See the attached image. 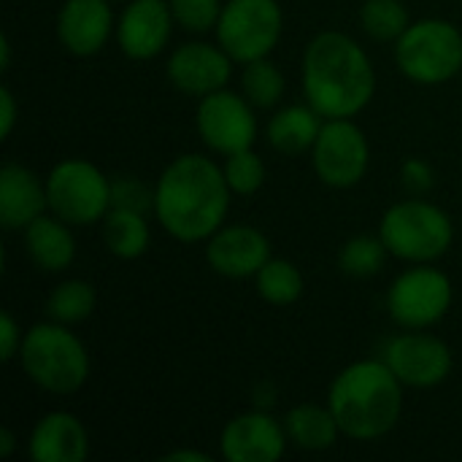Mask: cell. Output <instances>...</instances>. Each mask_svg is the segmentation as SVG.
Wrapping results in <instances>:
<instances>
[{"label": "cell", "mask_w": 462, "mask_h": 462, "mask_svg": "<svg viewBox=\"0 0 462 462\" xmlns=\"http://www.w3.org/2000/svg\"><path fill=\"white\" fill-rule=\"evenodd\" d=\"M230 184L225 171L203 154H181L165 165L154 184L152 211L160 227L181 241H208L230 211Z\"/></svg>", "instance_id": "6da1fadb"}, {"label": "cell", "mask_w": 462, "mask_h": 462, "mask_svg": "<svg viewBox=\"0 0 462 462\" xmlns=\"http://www.w3.org/2000/svg\"><path fill=\"white\" fill-rule=\"evenodd\" d=\"M303 92L325 119L357 116L376 92L368 51L341 30L314 35L303 54Z\"/></svg>", "instance_id": "7a4b0ae2"}, {"label": "cell", "mask_w": 462, "mask_h": 462, "mask_svg": "<svg viewBox=\"0 0 462 462\" xmlns=\"http://www.w3.org/2000/svg\"><path fill=\"white\" fill-rule=\"evenodd\" d=\"M328 406L346 439L376 441L401 420L403 384L384 360H357L333 379Z\"/></svg>", "instance_id": "3957f363"}, {"label": "cell", "mask_w": 462, "mask_h": 462, "mask_svg": "<svg viewBox=\"0 0 462 462\" xmlns=\"http://www.w3.org/2000/svg\"><path fill=\"white\" fill-rule=\"evenodd\" d=\"M19 360L27 379L51 395H73L89 379L87 346L68 325L54 319L38 322L24 333Z\"/></svg>", "instance_id": "277c9868"}, {"label": "cell", "mask_w": 462, "mask_h": 462, "mask_svg": "<svg viewBox=\"0 0 462 462\" xmlns=\"http://www.w3.org/2000/svg\"><path fill=\"white\" fill-rule=\"evenodd\" d=\"M379 236L387 252L403 263H436L455 241V225L449 214L428 200H403L384 211Z\"/></svg>", "instance_id": "5b68a950"}, {"label": "cell", "mask_w": 462, "mask_h": 462, "mask_svg": "<svg viewBox=\"0 0 462 462\" xmlns=\"http://www.w3.org/2000/svg\"><path fill=\"white\" fill-rule=\"evenodd\" d=\"M398 70L425 87L452 81L462 70V32L447 19H420L395 41Z\"/></svg>", "instance_id": "8992f818"}, {"label": "cell", "mask_w": 462, "mask_h": 462, "mask_svg": "<svg viewBox=\"0 0 462 462\" xmlns=\"http://www.w3.org/2000/svg\"><path fill=\"white\" fill-rule=\"evenodd\" d=\"M49 211L68 225H95L111 211V181L89 160L70 157L46 176Z\"/></svg>", "instance_id": "52a82bcc"}, {"label": "cell", "mask_w": 462, "mask_h": 462, "mask_svg": "<svg viewBox=\"0 0 462 462\" xmlns=\"http://www.w3.org/2000/svg\"><path fill=\"white\" fill-rule=\"evenodd\" d=\"M284 30V14L279 0H227L217 22V43L233 57V62H254L268 57Z\"/></svg>", "instance_id": "ba28073f"}, {"label": "cell", "mask_w": 462, "mask_h": 462, "mask_svg": "<svg viewBox=\"0 0 462 462\" xmlns=\"http://www.w3.org/2000/svg\"><path fill=\"white\" fill-rule=\"evenodd\" d=\"M452 300V279L430 263H422L393 282L387 292V311L403 330H428L449 314Z\"/></svg>", "instance_id": "9c48e42d"}, {"label": "cell", "mask_w": 462, "mask_h": 462, "mask_svg": "<svg viewBox=\"0 0 462 462\" xmlns=\"http://www.w3.org/2000/svg\"><path fill=\"white\" fill-rule=\"evenodd\" d=\"M311 162L322 184L352 189L365 179L371 165L368 138L352 119H325L311 149Z\"/></svg>", "instance_id": "30bf717a"}, {"label": "cell", "mask_w": 462, "mask_h": 462, "mask_svg": "<svg viewBox=\"0 0 462 462\" xmlns=\"http://www.w3.org/2000/svg\"><path fill=\"white\" fill-rule=\"evenodd\" d=\"M195 125L203 143L225 157L241 149H252L257 138L254 106L244 97V92L238 95L230 89H217L200 97Z\"/></svg>", "instance_id": "8fae6325"}, {"label": "cell", "mask_w": 462, "mask_h": 462, "mask_svg": "<svg viewBox=\"0 0 462 462\" xmlns=\"http://www.w3.org/2000/svg\"><path fill=\"white\" fill-rule=\"evenodd\" d=\"M384 363L401 379L403 387L430 390L449 379L452 374V349L422 330H409L395 336L384 349Z\"/></svg>", "instance_id": "7c38bea8"}, {"label": "cell", "mask_w": 462, "mask_h": 462, "mask_svg": "<svg viewBox=\"0 0 462 462\" xmlns=\"http://www.w3.org/2000/svg\"><path fill=\"white\" fill-rule=\"evenodd\" d=\"M173 24L168 0H130L116 19V43L130 60H154L165 51Z\"/></svg>", "instance_id": "4fadbf2b"}, {"label": "cell", "mask_w": 462, "mask_h": 462, "mask_svg": "<svg viewBox=\"0 0 462 462\" xmlns=\"http://www.w3.org/2000/svg\"><path fill=\"white\" fill-rule=\"evenodd\" d=\"M233 57L217 43L195 41L179 46L168 57V81L189 95V97H206L217 89H225L233 73Z\"/></svg>", "instance_id": "5bb4252c"}, {"label": "cell", "mask_w": 462, "mask_h": 462, "mask_svg": "<svg viewBox=\"0 0 462 462\" xmlns=\"http://www.w3.org/2000/svg\"><path fill=\"white\" fill-rule=\"evenodd\" d=\"M287 441L284 422L273 420L263 409H254L225 425L219 447L227 462H276L284 455Z\"/></svg>", "instance_id": "9a60e30c"}, {"label": "cell", "mask_w": 462, "mask_h": 462, "mask_svg": "<svg viewBox=\"0 0 462 462\" xmlns=\"http://www.w3.org/2000/svg\"><path fill=\"white\" fill-rule=\"evenodd\" d=\"M268 260L271 244L252 225H222L206 241V263L225 279H252Z\"/></svg>", "instance_id": "2e32d148"}, {"label": "cell", "mask_w": 462, "mask_h": 462, "mask_svg": "<svg viewBox=\"0 0 462 462\" xmlns=\"http://www.w3.org/2000/svg\"><path fill=\"white\" fill-rule=\"evenodd\" d=\"M57 41L73 57H92L116 35L108 0H65L57 14Z\"/></svg>", "instance_id": "e0dca14e"}, {"label": "cell", "mask_w": 462, "mask_h": 462, "mask_svg": "<svg viewBox=\"0 0 462 462\" xmlns=\"http://www.w3.org/2000/svg\"><path fill=\"white\" fill-rule=\"evenodd\" d=\"M32 462H81L89 455V436L70 411L43 414L27 441Z\"/></svg>", "instance_id": "ac0fdd59"}, {"label": "cell", "mask_w": 462, "mask_h": 462, "mask_svg": "<svg viewBox=\"0 0 462 462\" xmlns=\"http://www.w3.org/2000/svg\"><path fill=\"white\" fill-rule=\"evenodd\" d=\"M46 208V181L19 162H5L0 171V225L5 230H24Z\"/></svg>", "instance_id": "d6986e66"}, {"label": "cell", "mask_w": 462, "mask_h": 462, "mask_svg": "<svg viewBox=\"0 0 462 462\" xmlns=\"http://www.w3.org/2000/svg\"><path fill=\"white\" fill-rule=\"evenodd\" d=\"M24 249L35 268L46 273H60L70 268L76 257V241L70 233V225L60 217L41 214L35 222H30L24 230Z\"/></svg>", "instance_id": "ffe728a7"}, {"label": "cell", "mask_w": 462, "mask_h": 462, "mask_svg": "<svg viewBox=\"0 0 462 462\" xmlns=\"http://www.w3.org/2000/svg\"><path fill=\"white\" fill-rule=\"evenodd\" d=\"M325 125V116L311 106H287L276 111L268 122V143L287 154L298 157L303 152H311L317 143V135Z\"/></svg>", "instance_id": "44dd1931"}, {"label": "cell", "mask_w": 462, "mask_h": 462, "mask_svg": "<svg viewBox=\"0 0 462 462\" xmlns=\"http://www.w3.org/2000/svg\"><path fill=\"white\" fill-rule=\"evenodd\" d=\"M284 430L290 444L303 452H325L336 447L338 436H344L330 406H317V403H300L290 409L284 417Z\"/></svg>", "instance_id": "7402d4cb"}, {"label": "cell", "mask_w": 462, "mask_h": 462, "mask_svg": "<svg viewBox=\"0 0 462 462\" xmlns=\"http://www.w3.org/2000/svg\"><path fill=\"white\" fill-rule=\"evenodd\" d=\"M103 241L106 249L119 260H138L146 254L152 230L143 211L111 206V211L103 217Z\"/></svg>", "instance_id": "603a6c76"}, {"label": "cell", "mask_w": 462, "mask_h": 462, "mask_svg": "<svg viewBox=\"0 0 462 462\" xmlns=\"http://www.w3.org/2000/svg\"><path fill=\"white\" fill-rule=\"evenodd\" d=\"M257 295L271 306H292L303 295V273L295 263L271 257L254 276Z\"/></svg>", "instance_id": "cb8c5ba5"}, {"label": "cell", "mask_w": 462, "mask_h": 462, "mask_svg": "<svg viewBox=\"0 0 462 462\" xmlns=\"http://www.w3.org/2000/svg\"><path fill=\"white\" fill-rule=\"evenodd\" d=\"M95 303H97V298H95V287L89 282L68 279L51 290V295L46 300V314H49V319L70 328V325L89 319L95 311Z\"/></svg>", "instance_id": "d4e9b609"}, {"label": "cell", "mask_w": 462, "mask_h": 462, "mask_svg": "<svg viewBox=\"0 0 462 462\" xmlns=\"http://www.w3.org/2000/svg\"><path fill=\"white\" fill-rule=\"evenodd\" d=\"M241 92L254 108H273L284 95V76L268 57L246 62L241 73Z\"/></svg>", "instance_id": "484cf974"}, {"label": "cell", "mask_w": 462, "mask_h": 462, "mask_svg": "<svg viewBox=\"0 0 462 462\" xmlns=\"http://www.w3.org/2000/svg\"><path fill=\"white\" fill-rule=\"evenodd\" d=\"M360 24L376 41H398L409 30L411 16L401 0H365L360 8Z\"/></svg>", "instance_id": "4316f807"}, {"label": "cell", "mask_w": 462, "mask_h": 462, "mask_svg": "<svg viewBox=\"0 0 462 462\" xmlns=\"http://www.w3.org/2000/svg\"><path fill=\"white\" fill-rule=\"evenodd\" d=\"M387 246L382 236H355L346 241L338 252V265L346 276L355 279H371L384 268L387 260Z\"/></svg>", "instance_id": "83f0119b"}, {"label": "cell", "mask_w": 462, "mask_h": 462, "mask_svg": "<svg viewBox=\"0 0 462 462\" xmlns=\"http://www.w3.org/2000/svg\"><path fill=\"white\" fill-rule=\"evenodd\" d=\"M222 171L233 195H254L265 181V162L254 149H241L236 154H227Z\"/></svg>", "instance_id": "f1b7e54d"}, {"label": "cell", "mask_w": 462, "mask_h": 462, "mask_svg": "<svg viewBox=\"0 0 462 462\" xmlns=\"http://www.w3.org/2000/svg\"><path fill=\"white\" fill-rule=\"evenodd\" d=\"M171 14L176 24L187 32H211L217 30V22L222 16L225 3L222 0H168Z\"/></svg>", "instance_id": "f546056e"}, {"label": "cell", "mask_w": 462, "mask_h": 462, "mask_svg": "<svg viewBox=\"0 0 462 462\" xmlns=\"http://www.w3.org/2000/svg\"><path fill=\"white\" fill-rule=\"evenodd\" d=\"M154 203V189H146L138 179H119L111 181V206L146 211Z\"/></svg>", "instance_id": "4dcf8cb0"}, {"label": "cell", "mask_w": 462, "mask_h": 462, "mask_svg": "<svg viewBox=\"0 0 462 462\" xmlns=\"http://www.w3.org/2000/svg\"><path fill=\"white\" fill-rule=\"evenodd\" d=\"M433 179H436L433 168L425 160H406L401 168V181L409 192H417V195L428 192L433 187Z\"/></svg>", "instance_id": "1f68e13d"}, {"label": "cell", "mask_w": 462, "mask_h": 462, "mask_svg": "<svg viewBox=\"0 0 462 462\" xmlns=\"http://www.w3.org/2000/svg\"><path fill=\"white\" fill-rule=\"evenodd\" d=\"M22 330H19V325L14 322V317L8 314V311H3L0 314V360L3 363H11L16 355H19V349H22Z\"/></svg>", "instance_id": "d6a6232c"}, {"label": "cell", "mask_w": 462, "mask_h": 462, "mask_svg": "<svg viewBox=\"0 0 462 462\" xmlns=\"http://www.w3.org/2000/svg\"><path fill=\"white\" fill-rule=\"evenodd\" d=\"M16 125V97L8 87H0V135L8 138Z\"/></svg>", "instance_id": "836d02e7"}, {"label": "cell", "mask_w": 462, "mask_h": 462, "mask_svg": "<svg viewBox=\"0 0 462 462\" xmlns=\"http://www.w3.org/2000/svg\"><path fill=\"white\" fill-rule=\"evenodd\" d=\"M162 460L165 462H211V455L198 452V449H176V452L165 455Z\"/></svg>", "instance_id": "e575fe53"}, {"label": "cell", "mask_w": 462, "mask_h": 462, "mask_svg": "<svg viewBox=\"0 0 462 462\" xmlns=\"http://www.w3.org/2000/svg\"><path fill=\"white\" fill-rule=\"evenodd\" d=\"M16 449V436L11 430H0V457H11Z\"/></svg>", "instance_id": "d590c367"}, {"label": "cell", "mask_w": 462, "mask_h": 462, "mask_svg": "<svg viewBox=\"0 0 462 462\" xmlns=\"http://www.w3.org/2000/svg\"><path fill=\"white\" fill-rule=\"evenodd\" d=\"M8 65H11V41H8V35L3 32V35H0V68L8 70Z\"/></svg>", "instance_id": "8d00e7d4"}, {"label": "cell", "mask_w": 462, "mask_h": 462, "mask_svg": "<svg viewBox=\"0 0 462 462\" xmlns=\"http://www.w3.org/2000/svg\"><path fill=\"white\" fill-rule=\"evenodd\" d=\"M108 3H130V0H108Z\"/></svg>", "instance_id": "74e56055"}]
</instances>
